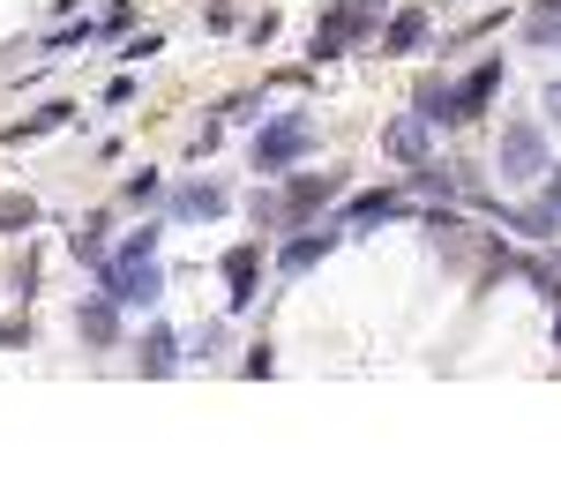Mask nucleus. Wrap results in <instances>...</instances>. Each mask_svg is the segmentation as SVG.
I'll use <instances>...</instances> for the list:
<instances>
[{
    "instance_id": "nucleus-1",
    "label": "nucleus",
    "mask_w": 561,
    "mask_h": 501,
    "mask_svg": "<svg viewBox=\"0 0 561 501\" xmlns=\"http://www.w3.org/2000/svg\"><path fill=\"white\" fill-rule=\"evenodd\" d=\"M389 23V0H330L322 15H314V38H307V60L322 68V60H345L352 45H375Z\"/></svg>"
},
{
    "instance_id": "nucleus-2",
    "label": "nucleus",
    "mask_w": 561,
    "mask_h": 501,
    "mask_svg": "<svg viewBox=\"0 0 561 501\" xmlns=\"http://www.w3.org/2000/svg\"><path fill=\"white\" fill-rule=\"evenodd\" d=\"M307 150H314V121H307V105H293V113H270V121H262V135H255L248 158H255L262 180H285Z\"/></svg>"
},
{
    "instance_id": "nucleus-3",
    "label": "nucleus",
    "mask_w": 561,
    "mask_h": 501,
    "mask_svg": "<svg viewBox=\"0 0 561 501\" xmlns=\"http://www.w3.org/2000/svg\"><path fill=\"white\" fill-rule=\"evenodd\" d=\"M494 166H502V180H510V187L539 180V172H547V135H539V121H510V127H502Z\"/></svg>"
},
{
    "instance_id": "nucleus-4",
    "label": "nucleus",
    "mask_w": 561,
    "mask_h": 501,
    "mask_svg": "<svg viewBox=\"0 0 561 501\" xmlns=\"http://www.w3.org/2000/svg\"><path fill=\"white\" fill-rule=\"evenodd\" d=\"M98 285L121 299V307H158V299H165V270H158V254H150V262H105Z\"/></svg>"
},
{
    "instance_id": "nucleus-5",
    "label": "nucleus",
    "mask_w": 561,
    "mask_h": 501,
    "mask_svg": "<svg viewBox=\"0 0 561 501\" xmlns=\"http://www.w3.org/2000/svg\"><path fill=\"white\" fill-rule=\"evenodd\" d=\"M337 195H345V172H285V217L293 225H314Z\"/></svg>"
},
{
    "instance_id": "nucleus-6",
    "label": "nucleus",
    "mask_w": 561,
    "mask_h": 501,
    "mask_svg": "<svg viewBox=\"0 0 561 501\" xmlns=\"http://www.w3.org/2000/svg\"><path fill=\"white\" fill-rule=\"evenodd\" d=\"M337 240H345V225H300V232L277 248V277H307V270L337 248Z\"/></svg>"
},
{
    "instance_id": "nucleus-7",
    "label": "nucleus",
    "mask_w": 561,
    "mask_h": 501,
    "mask_svg": "<svg viewBox=\"0 0 561 501\" xmlns=\"http://www.w3.org/2000/svg\"><path fill=\"white\" fill-rule=\"evenodd\" d=\"M76 337H83V344H113V337H121V299L105 293V285L83 293V307H76Z\"/></svg>"
},
{
    "instance_id": "nucleus-8",
    "label": "nucleus",
    "mask_w": 561,
    "mask_h": 501,
    "mask_svg": "<svg viewBox=\"0 0 561 501\" xmlns=\"http://www.w3.org/2000/svg\"><path fill=\"white\" fill-rule=\"evenodd\" d=\"M389 217H404V195H397V187L359 195V203L345 209V240H367V232H375V225H389Z\"/></svg>"
},
{
    "instance_id": "nucleus-9",
    "label": "nucleus",
    "mask_w": 561,
    "mask_h": 501,
    "mask_svg": "<svg viewBox=\"0 0 561 501\" xmlns=\"http://www.w3.org/2000/svg\"><path fill=\"white\" fill-rule=\"evenodd\" d=\"M232 209V195L217 187V180H187V187H173V217L180 225H203V217H225Z\"/></svg>"
},
{
    "instance_id": "nucleus-10",
    "label": "nucleus",
    "mask_w": 561,
    "mask_h": 501,
    "mask_svg": "<svg viewBox=\"0 0 561 501\" xmlns=\"http://www.w3.org/2000/svg\"><path fill=\"white\" fill-rule=\"evenodd\" d=\"M255 270H262V240H240V248L225 254V285H232V315H240V307H255Z\"/></svg>"
},
{
    "instance_id": "nucleus-11",
    "label": "nucleus",
    "mask_w": 561,
    "mask_h": 501,
    "mask_svg": "<svg viewBox=\"0 0 561 501\" xmlns=\"http://www.w3.org/2000/svg\"><path fill=\"white\" fill-rule=\"evenodd\" d=\"M494 90H502V60H479L472 76L457 83V127H465V121H479V113L494 105Z\"/></svg>"
},
{
    "instance_id": "nucleus-12",
    "label": "nucleus",
    "mask_w": 561,
    "mask_h": 501,
    "mask_svg": "<svg viewBox=\"0 0 561 501\" xmlns=\"http://www.w3.org/2000/svg\"><path fill=\"white\" fill-rule=\"evenodd\" d=\"M135 367H142L150 382L180 375V337H173V330H142V344H135Z\"/></svg>"
},
{
    "instance_id": "nucleus-13",
    "label": "nucleus",
    "mask_w": 561,
    "mask_h": 501,
    "mask_svg": "<svg viewBox=\"0 0 561 501\" xmlns=\"http://www.w3.org/2000/svg\"><path fill=\"white\" fill-rule=\"evenodd\" d=\"M412 113H420L427 127H457V83H449V76H427L420 98H412Z\"/></svg>"
},
{
    "instance_id": "nucleus-14",
    "label": "nucleus",
    "mask_w": 561,
    "mask_h": 501,
    "mask_svg": "<svg viewBox=\"0 0 561 501\" xmlns=\"http://www.w3.org/2000/svg\"><path fill=\"white\" fill-rule=\"evenodd\" d=\"M382 150H389V158H404V166H420V158H427V121H420V113L389 121L382 127Z\"/></svg>"
},
{
    "instance_id": "nucleus-15",
    "label": "nucleus",
    "mask_w": 561,
    "mask_h": 501,
    "mask_svg": "<svg viewBox=\"0 0 561 501\" xmlns=\"http://www.w3.org/2000/svg\"><path fill=\"white\" fill-rule=\"evenodd\" d=\"M427 45V8H397L382 23V53H420Z\"/></svg>"
},
{
    "instance_id": "nucleus-16",
    "label": "nucleus",
    "mask_w": 561,
    "mask_h": 501,
    "mask_svg": "<svg viewBox=\"0 0 561 501\" xmlns=\"http://www.w3.org/2000/svg\"><path fill=\"white\" fill-rule=\"evenodd\" d=\"M68 254H76L83 270H105V209H90L83 225L68 232Z\"/></svg>"
},
{
    "instance_id": "nucleus-17",
    "label": "nucleus",
    "mask_w": 561,
    "mask_h": 501,
    "mask_svg": "<svg viewBox=\"0 0 561 501\" xmlns=\"http://www.w3.org/2000/svg\"><path fill=\"white\" fill-rule=\"evenodd\" d=\"M502 225H510V232H531V240H554V232H561V209L554 203H531V209H510Z\"/></svg>"
},
{
    "instance_id": "nucleus-18",
    "label": "nucleus",
    "mask_w": 561,
    "mask_h": 501,
    "mask_svg": "<svg viewBox=\"0 0 561 501\" xmlns=\"http://www.w3.org/2000/svg\"><path fill=\"white\" fill-rule=\"evenodd\" d=\"M248 217H255V232H293V217H285V187H277V195L255 187V195H248Z\"/></svg>"
},
{
    "instance_id": "nucleus-19",
    "label": "nucleus",
    "mask_w": 561,
    "mask_h": 501,
    "mask_svg": "<svg viewBox=\"0 0 561 501\" xmlns=\"http://www.w3.org/2000/svg\"><path fill=\"white\" fill-rule=\"evenodd\" d=\"M121 203L128 209H150V203H165V172H128V180H121Z\"/></svg>"
},
{
    "instance_id": "nucleus-20",
    "label": "nucleus",
    "mask_w": 561,
    "mask_h": 501,
    "mask_svg": "<svg viewBox=\"0 0 561 501\" xmlns=\"http://www.w3.org/2000/svg\"><path fill=\"white\" fill-rule=\"evenodd\" d=\"M68 113H76V105H45V113L8 127V143H38V135H53V127H68Z\"/></svg>"
},
{
    "instance_id": "nucleus-21",
    "label": "nucleus",
    "mask_w": 561,
    "mask_h": 501,
    "mask_svg": "<svg viewBox=\"0 0 561 501\" xmlns=\"http://www.w3.org/2000/svg\"><path fill=\"white\" fill-rule=\"evenodd\" d=\"M158 240H165L158 225H135L128 240H121V254H105V262H150V254H158Z\"/></svg>"
},
{
    "instance_id": "nucleus-22",
    "label": "nucleus",
    "mask_w": 561,
    "mask_h": 501,
    "mask_svg": "<svg viewBox=\"0 0 561 501\" xmlns=\"http://www.w3.org/2000/svg\"><path fill=\"white\" fill-rule=\"evenodd\" d=\"M23 225H38V203L31 195H0V232H23Z\"/></svg>"
},
{
    "instance_id": "nucleus-23",
    "label": "nucleus",
    "mask_w": 561,
    "mask_h": 501,
    "mask_svg": "<svg viewBox=\"0 0 561 501\" xmlns=\"http://www.w3.org/2000/svg\"><path fill=\"white\" fill-rule=\"evenodd\" d=\"M524 38H531V45H561V15H554V8H539V15L524 23Z\"/></svg>"
},
{
    "instance_id": "nucleus-24",
    "label": "nucleus",
    "mask_w": 561,
    "mask_h": 501,
    "mask_svg": "<svg viewBox=\"0 0 561 501\" xmlns=\"http://www.w3.org/2000/svg\"><path fill=\"white\" fill-rule=\"evenodd\" d=\"M90 38H98V23L83 15V23H68V31H53V53H76V45H90Z\"/></svg>"
},
{
    "instance_id": "nucleus-25",
    "label": "nucleus",
    "mask_w": 561,
    "mask_h": 501,
    "mask_svg": "<svg viewBox=\"0 0 561 501\" xmlns=\"http://www.w3.org/2000/svg\"><path fill=\"white\" fill-rule=\"evenodd\" d=\"M8 293H15V299H31V293H38V262H23V270L8 277Z\"/></svg>"
},
{
    "instance_id": "nucleus-26",
    "label": "nucleus",
    "mask_w": 561,
    "mask_h": 501,
    "mask_svg": "<svg viewBox=\"0 0 561 501\" xmlns=\"http://www.w3.org/2000/svg\"><path fill=\"white\" fill-rule=\"evenodd\" d=\"M270 38H277V15H255V23H248V45H255V53H262V45H270Z\"/></svg>"
},
{
    "instance_id": "nucleus-27",
    "label": "nucleus",
    "mask_w": 561,
    "mask_h": 501,
    "mask_svg": "<svg viewBox=\"0 0 561 501\" xmlns=\"http://www.w3.org/2000/svg\"><path fill=\"white\" fill-rule=\"evenodd\" d=\"M150 53H165V38H158V31H142V38H128V60H150Z\"/></svg>"
},
{
    "instance_id": "nucleus-28",
    "label": "nucleus",
    "mask_w": 561,
    "mask_h": 501,
    "mask_svg": "<svg viewBox=\"0 0 561 501\" xmlns=\"http://www.w3.org/2000/svg\"><path fill=\"white\" fill-rule=\"evenodd\" d=\"M217 344H225V322H203V330H195V352H203V360H210Z\"/></svg>"
},
{
    "instance_id": "nucleus-29",
    "label": "nucleus",
    "mask_w": 561,
    "mask_h": 501,
    "mask_svg": "<svg viewBox=\"0 0 561 501\" xmlns=\"http://www.w3.org/2000/svg\"><path fill=\"white\" fill-rule=\"evenodd\" d=\"M0 344H31V322H0Z\"/></svg>"
},
{
    "instance_id": "nucleus-30",
    "label": "nucleus",
    "mask_w": 561,
    "mask_h": 501,
    "mask_svg": "<svg viewBox=\"0 0 561 501\" xmlns=\"http://www.w3.org/2000/svg\"><path fill=\"white\" fill-rule=\"evenodd\" d=\"M547 203L561 209V172H554V166H547Z\"/></svg>"
},
{
    "instance_id": "nucleus-31",
    "label": "nucleus",
    "mask_w": 561,
    "mask_h": 501,
    "mask_svg": "<svg viewBox=\"0 0 561 501\" xmlns=\"http://www.w3.org/2000/svg\"><path fill=\"white\" fill-rule=\"evenodd\" d=\"M547 113H554V127H561V83H547Z\"/></svg>"
},
{
    "instance_id": "nucleus-32",
    "label": "nucleus",
    "mask_w": 561,
    "mask_h": 501,
    "mask_svg": "<svg viewBox=\"0 0 561 501\" xmlns=\"http://www.w3.org/2000/svg\"><path fill=\"white\" fill-rule=\"evenodd\" d=\"M547 307H554V352H561V293H554V299H547Z\"/></svg>"
},
{
    "instance_id": "nucleus-33",
    "label": "nucleus",
    "mask_w": 561,
    "mask_h": 501,
    "mask_svg": "<svg viewBox=\"0 0 561 501\" xmlns=\"http://www.w3.org/2000/svg\"><path fill=\"white\" fill-rule=\"evenodd\" d=\"M547 8H554V15H561V0H547Z\"/></svg>"
}]
</instances>
